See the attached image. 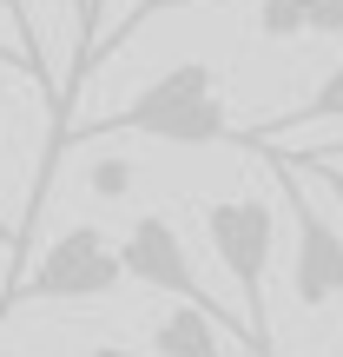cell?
Returning <instances> with one entry per match:
<instances>
[{
    "label": "cell",
    "instance_id": "9c48e42d",
    "mask_svg": "<svg viewBox=\"0 0 343 357\" xmlns=\"http://www.w3.org/2000/svg\"><path fill=\"white\" fill-rule=\"evenodd\" d=\"M0 13L13 20V53L26 60V79H33L40 93H53V79H47V47H40V20H33V0H0ZM60 100V93H53Z\"/></svg>",
    "mask_w": 343,
    "mask_h": 357
},
{
    "label": "cell",
    "instance_id": "6da1fadb",
    "mask_svg": "<svg viewBox=\"0 0 343 357\" xmlns=\"http://www.w3.org/2000/svg\"><path fill=\"white\" fill-rule=\"evenodd\" d=\"M126 132H139V139H166V146H218V139H231V113H225L218 66L178 60L159 79H145V86L132 93V106H119V113H106V119H86V126H73V132H60V139L40 146V172H33V192H26V212H20V238H13V252H7L13 258L7 284L26 271L33 225H40V212H47V192H53V178H60L66 146H99V139H126Z\"/></svg>",
    "mask_w": 343,
    "mask_h": 357
},
{
    "label": "cell",
    "instance_id": "277c9868",
    "mask_svg": "<svg viewBox=\"0 0 343 357\" xmlns=\"http://www.w3.org/2000/svg\"><path fill=\"white\" fill-rule=\"evenodd\" d=\"M119 258H126V278H132V284H152V291L178 298V305L212 311V318L225 324V331H238L244 344H251L244 318H231V311L218 305L212 291H205V278L191 271V252H185V238H178V225H172L166 212H139V218H132V231L119 238Z\"/></svg>",
    "mask_w": 343,
    "mask_h": 357
},
{
    "label": "cell",
    "instance_id": "8992f818",
    "mask_svg": "<svg viewBox=\"0 0 343 357\" xmlns=\"http://www.w3.org/2000/svg\"><path fill=\"white\" fill-rule=\"evenodd\" d=\"M185 7H205V0H132V7L119 13V26H113V33H99V47H93L86 60H79L73 73L60 79V100H53V132H47V139L73 132V100H79V86L93 79V66H106V60H113L119 47H132V40H139V33H145L152 20H166V13H185Z\"/></svg>",
    "mask_w": 343,
    "mask_h": 357
},
{
    "label": "cell",
    "instance_id": "e0dca14e",
    "mask_svg": "<svg viewBox=\"0 0 343 357\" xmlns=\"http://www.w3.org/2000/svg\"><path fill=\"white\" fill-rule=\"evenodd\" d=\"M337 153H343V139H337V146H317V153H310V159H337Z\"/></svg>",
    "mask_w": 343,
    "mask_h": 357
},
{
    "label": "cell",
    "instance_id": "30bf717a",
    "mask_svg": "<svg viewBox=\"0 0 343 357\" xmlns=\"http://www.w3.org/2000/svg\"><path fill=\"white\" fill-rule=\"evenodd\" d=\"M257 33H264V40L310 33V0H257Z\"/></svg>",
    "mask_w": 343,
    "mask_h": 357
},
{
    "label": "cell",
    "instance_id": "ac0fdd59",
    "mask_svg": "<svg viewBox=\"0 0 343 357\" xmlns=\"http://www.w3.org/2000/svg\"><path fill=\"white\" fill-rule=\"evenodd\" d=\"M93 7H99V13H106V0H93Z\"/></svg>",
    "mask_w": 343,
    "mask_h": 357
},
{
    "label": "cell",
    "instance_id": "4fadbf2b",
    "mask_svg": "<svg viewBox=\"0 0 343 357\" xmlns=\"http://www.w3.org/2000/svg\"><path fill=\"white\" fill-rule=\"evenodd\" d=\"M310 33L343 40V0H310Z\"/></svg>",
    "mask_w": 343,
    "mask_h": 357
},
{
    "label": "cell",
    "instance_id": "5bb4252c",
    "mask_svg": "<svg viewBox=\"0 0 343 357\" xmlns=\"http://www.w3.org/2000/svg\"><path fill=\"white\" fill-rule=\"evenodd\" d=\"M310 172H324V185H330L337 199H343V172H337V166H317V159H310Z\"/></svg>",
    "mask_w": 343,
    "mask_h": 357
},
{
    "label": "cell",
    "instance_id": "52a82bcc",
    "mask_svg": "<svg viewBox=\"0 0 343 357\" xmlns=\"http://www.w3.org/2000/svg\"><path fill=\"white\" fill-rule=\"evenodd\" d=\"M152 351L159 357H225L218 351V318L198 311V305H172L152 324Z\"/></svg>",
    "mask_w": 343,
    "mask_h": 357
},
{
    "label": "cell",
    "instance_id": "44dd1931",
    "mask_svg": "<svg viewBox=\"0 0 343 357\" xmlns=\"http://www.w3.org/2000/svg\"><path fill=\"white\" fill-rule=\"evenodd\" d=\"M337 357H343V351H337Z\"/></svg>",
    "mask_w": 343,
    "mask_h": 357
},
{
    "label": "cell",
    "instance_id": "7c38bea8",
    "mask_svg": "<svg viewBox=\"0 0 343 357\" xmlns=\"http://www.w3.org/2000/svg\"><path fill=\"white\" fill-rule=\"evenodd\" d=\"M126 185H132V166H126V159H106V166H93V192H99V199H119Z\"/></svg>",
    "mask_w": 343,
    "mask_h": 357
},
{
    "label": "cell",
    "instance_id": "9a60e30c",
    "mask_svg": "<svg viewBox=\"0 0 343 357\" xmlns=\"http://www.w3.org/2000/svg\"><path fill=\"white\" fill-rule=\"evenodd\" d=\"M86 357H139V351H126V344H93Z\"/></svg>",
    "mask_w": 343,
    "mask_h": 357
},
{
    "label": "cell",
    "instance_id": "5b68a950",
    "mask_svg": "<svg viewBox=\"0 0 343 357\" xmlns=\"http://www.w3.org/2000/svg\"><path fill=\"white\" fill-rule=\"evenodd\" d=\"M271 172H278V192L291 199V225H297V245H291V291L304 311H324L343 298V231L330 218L310 205L304 178H297L291 159H271Z\"/></svg>",
    "mask_w": 343,
    "mask_h": 357
},
{
    "label": "cell",
    "instance_id": "ba28073f",
    "mask_svg": "<svg viewBox=\"0 0 343 357\" xmlns=\"http://www.w3.org/2000/svg\"><path fill=\"white\" fill-rule=\"evenodd\" d=\"M330 119H343V60H337L330 73L317 79V93H310L304 106H291L284 119H271V126L244 132V146H271V139H284V132H304V126H330Z\"/></svg>",
    "mask_w": 343,
    "mask_h": 357
},
{
    "label": "cell",
    "instance_id": "7a4b0ae2",
    "mask_svg": "<svg viewBox=\"0 0 343 357\" xmlns=\"http://www.w3.org/2000/svg\"><path fill=\"white\" fill-rule=\"evenodd\" d=\"M205 238H212L218 265L231 271L244 298V331H251L257 357H278L271 344V305H264V284H271V252H278V212H271L264 192H231V199L205 205Z\"/></svg>",
    "mask_w": 343,
    "mask_h": 357
},
{
    "label": "cell",
    "instance_id": "2e32d148",
    "mask_svg": "<svg viewBox=\"0 0 343 357\" xmlns=\"http://www.w3.org/2000/svg\"><path fill=\"white\" fill-rule=\"evenodd\" d=\"M0 60H7V66H20V73H26V60H20V53L7 47V40H0Z\"/></svg>",
    "mask_w": 343,
    "mask_h": 357
},
{
    "label": "cell",
    "instance_id": "8fae6325",
    "mask_svg": "<svg viewBox=\"0 0 343 357\" xmlns=\"http://www.w3.org/2000/svg\"><path fill=\"white\" fill-rule=\"evenodd\" d=\"M73 33H79L73 40V66H79L93 47H99V7H93V0H73ZM73 66H66V73H73Z\"/></svg>",
    "mask_w": 343,
    "mask_h": 357
},
{
    "label": "cell",
    "instance_id": "3957f363",
    "mask_svg": "<svg viewBox=\"0 0 343 357\" xmlns=\"http://www.w3.org/2000/svg\"><path fill=\"white\" fill-rule=\"evenodd\" d=\"M126 284V258L99 225H66L13 284H0V318L20 305H79V298H106Z\"/></svg>",
    "mask_w": 343,
    "mask_h": 357
},
{
    "label": "cell",
    "instance_id": "ffe728a7",
    "mask_svg": "<svg viewBox=\"0 0 343 357\" xmlns=\"http://www.w3.org/2000/svg\"><path fill=\"white\" fill-rule=\"evenodd\" d=\"M0 357H13V351H0Z\"/></svg>",
    "mask_w": 343,
    "mask_h": 357
},
{
    "label": "cell",
    "instance_id": "d6986e66",
    "mask_svg": "<svg viewBox=\"0 0 343 357\" xmlns=\"http://www.w3.org/2000/svg\"><path fill=\"white\" fill-rule=\"evenodd\" d=\"M0 238H7V231H0ZM7 245H13V238H7Z\"/></svg>",
    "mask_w": 343,
    "mask_h": 357
}]
</instances>
